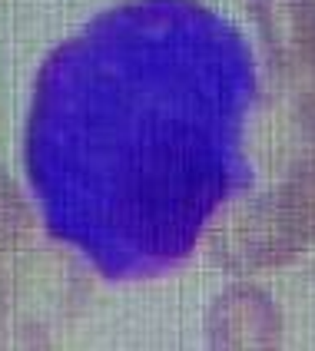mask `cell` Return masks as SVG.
<instances>
[{
    "label": "cell",
    "mask_w": 315,
    "mask_h": 351,
    "mask_svg": "<svg viewBox=\"0 0 315 351\" xmlns=\"http://www.w3.org/2000/svg\"><path fill=\"white\" fill-rule=\"evenodd\" d=\"M269 63L315 136V0H249Z\"/></svg>",
    "instance_id": "cell-2"
},
{
    "label": "cell",
    "mask_w": 315,
    "mask_h": 351,
    "mask_svg": "<svg viewBox=\"0 0 315 351\" xmlns=\"http://www.w3.org/2000/svg\"><path fill=\"white\" fill-rule=\"evenodd\" d=\"M315 249V156L289 179L229 206L209 232V258L233 275L282 269Z\"/></svg>",
    "instance_id": "cell-1"
},
{
    "label": "cell",
    "mask_w": 315,
    "mask_h": 351,
    "mask_svg": "<svg viewBox=\"0 0 315 351\" xmlns=\"http://www.w3.org/2000/svg\"><path fill=\"white\" fill-rule=\"evenodd\" d=\"M30 226H34V219H30L23 195L0 166V252L20 249L30 239Z\"/></svg>",
    "instance_id": "cell-4"
},
{
    "label": "cell",
    "mask_w": 315,
    "mask_h": 351,
    "mask_svg": "<svg viewBox=\"0 0 315 351\" xmlns=\"http://www.w3.org/2000/svg\"><path fill=\"white\" fill-rule=\"evenodd\" d=\"M206 332L213 348H279L285 322L276 298L253 282H236L209 308Z\"/></svg>",
    "instance_id": "cell-3"
}]
</instances>
